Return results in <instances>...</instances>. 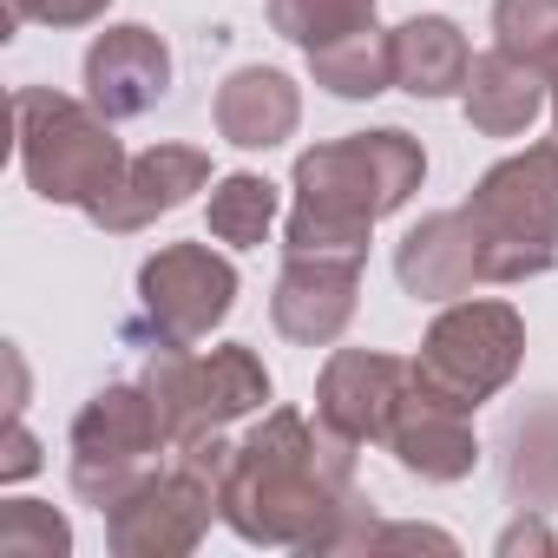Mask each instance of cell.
Returning a JSON list of instances; mask_svg holds the SVG:
<instances>
[{
	"label": "cell",
	"instance_id": "cell-25",
	"mask_svg": "<svg viewBox=\"0 0 558 558\" xmlns=\"http://www.w3.org/2000/svg\"><path fill=\"white\" fill-rule=\"evenodd\" d=\"M112 0H8L14 21H34V27H93Z\"/></svg>",
	"mask_w": 558,
	"mask_h": 558
},
{
	"label": "cell",
	"instance_id": "cell-12",
	"mask_svg": "<svg viewBox=\"0 0 558 558\" xmlns=\"http://www.w3.org/2000/svg\"><path fill=\"white\" fill-rule=\"evenodd\" d=\"M204 184H217V178H210V158L197 145H151V151L125 158V171L112 178V191L86 217L99 230H112V236H132L151 217H171L178 204H191Z\"/></svg>",
	"mask_w": 558,
	"mask_h": 558
},
{
	"label": "cell",
	"instance_id": "cell-13",
	"mask_svg": "<svg viewBox=\"0 0 558 558\" xmlns=\"http://www.w3.org/2000/svg\"><path fill=\"white\" fill-rule=\"evenodd\" d=\"M171 93V47L125 21V27H106L93 47H86V99L119 125V119H138L151 112L158 99Z\"/></svg>",
	"mask_w": 558,
	"mask_h": 558
},
{
	"label": "cell",
	"instance_id": "cell-6",
	"mask_svg": "<svg viewBox=\"0 0 558 558\" xmlns=\"http://www.w3.org/2000/svg\"><path fill=\"white\" fill-rule=\"evenodd\" d=\"M145 395L171 434V447H191L204 434H223L230 421L243 414H263L269 401V368L243 349V342H223L210 355H191L178 342H165L145 368Z\"/></svg>",
	"mask_w": 558,
	"mask_h": 558
},
{
	"label": "cell",
	"instance_id": "cell-3",
	"mask_svg": "<svg viewBox=\"0 0 558 558\" xmlns=\"http://www.w3.org/2000/svg\"><path fill=\"white\" fill-rule=\"evenodd\" d=\"M236 447L223 434H204L171 453V466L145 473L125 499L106 506V545L119 558H184L223 519V480H230Z\"/></svg>",
	"mask_w": 558,
	"mask_h": 558
},
{
	"label": "cell",
	"instance_id": "cell-26",
	"mask_svg": "<svg viewBox=\"0 0 558 558\" xmlns=\"http://www.w3.org/2000/svg\"><path fill=\"white\" fill-rule=\"evenodd\" d=\"M414 545H427V551H453V538L434 532V525H375V532H368V551H414Z\"/></svg>",
	"mask_w": 558,
	"mask_h": 558
},
{
	"label": "cell",
	"instance_id": "cell-23",
	"mask_svg": "<svg viewBox=\"0 0 558 558\" xmlns=\"http://www.w3.org/2000/svg\"><path fill=\"white\" fill-rule=\"evenodd\" d=\"M493 47L545 66V53L558 47V0H493Z\"/></svg>",
	"mask_w": 558,
	"mask_h": 558
},
{
	"label": "cell",
	"instance_id": "cell-28",
	"mask_svg": "<svg viewBox=\"0 0 558 558\" xmlns=\"http://www.w3.org/2000/svg\"><path fill=\"white\" fill-rule=\"evenodd\" d=\"M499 551H506V558H512V551H551V532H545L538 519H519V525L499 538Z\"/></svg>",
	"mask_w": 558,
	"mask_h": 558
},
{
	"label": "cell",
	"instance_id": "cell-14",
	"mask_svg": "<svg viewBox=\"0 0 558 558\" xmlns=\"http://www.w3.org/2000/svg\"><path fill=\"white\" fill-rule=\"evenodd\" d=\"M388 453L414 473V480H434V486H453L473 473L480 460V440H473V414L440 401L434 388L408 381L395 421H388Z\"/></svg>",
	"mask_w": 558,
	"mask_h": 558
},
{
	"label": "cell",
	"instance_id": "cell-2",
	"mask_svg": "<svg viewBox=\"0 0 558 558\" xmlns=\"http://www.w3.org/2000/svg\"><path fill=\"white\" fill-rule=\"evenodd\" d=\"M427 178L421 138L381 125L296 158V210H290V256H368V230L395 217Z\"/></svg>",
	"mask_w": 558,
	"mask_h": 558
},
{
	"label": "cell",
	"instance_id": "cell-21",
	"mask_svg": "<svg viewBox=\"0 0 558 558\" xmlns=\"http://www.w3.org/2000/svg\"><path fill=\"white\" fill-rule=\"evenodd\" d=\"M276 223V184L256 171H230L210 184V236L230 250H256Z\"/></svg>",
	"mask_w": 558,
	"mask_h": 558
},
{
	"label": "cell",
	"instance_id": "cell-27",
	"mask_svg": "<svg viewBox=\"0 0 558 558\" xmlns=\"http://www.w3.org/2000/svg\"><path fill=\"white\" fill-rule=\"evenodd\" d=\"M40 466V447H34V434L21 427V414L8 421V440H0V480H27Z\"/></svg>",
	"mask_w": 558,
	"mask_h": 558
},
{
	"label": "cell",
	"instance_id": "cell-10",
	"mask_svg": "<svg viewBox=\"0 0 558 558\" xmlns=\"http://www.w3.org/2000/svg\"><path fill=\"white\" fill-rule=\"evenodd\" d=\"M408 381H414V362H395L381 349H336L316 381V421L329 434H342L349 447L388 440V421H395Z\"/></svg>",
	"mask_w": 558,
	"mask_h": 558
},
{
	"label": "cell",
	"instance_id": "cell-19",
	"mask_svg": "<svg viewBox=\"0 0 558 558\" xmlns=\"http://www.w3.org/2000/svg\"><path fill=\"white\" fill-rule=\"evenodd\" d=\"M310 73L336 99H375V93L395 86V34H381V27L342 34V40H329V47L310 53Z\"/></svg>",
	"mask_w": 558,
	"mask_h": 558
},
{
	"label": "cell",
	"instance_id": "cell-24",
	"mask_svg": "<svg viewBox=\"0 0 558 558\" xmlns=\"http://www.w3.org/2000/svg\"><path fill=\"white\" fill-rule=\"evenodd\" d=\"M0 551L8 558H66L73 551V525L40 506V499H8L0 506Z\"/></svg>",
	"mask_w": 558,
	"mask_h": 558
},
{
	"label": "cell",
	"instance_id": "cell-4",
	"mask_svg": "<svg viewBox=\"0 0 558 558\" xmlns=\"http://www.w3.org/2000/svg\"><path fill=\"white\" fill-rule=\"evenodd\" d=\"M466 217L480 230L486 283H525V276H545L558 263V138L499 158L473 184Z\"/></svg>",
	"mask_w": 558,
	"mask_h": 558
},
{
	"label": "cell",
	"instance_id": "cell-20",
	"mask_svg": "<svg viewBox=\"0 0 558 558\" xmlns=\"http://www.w3.org/2000/svg\"><path fill=\"white\" fill-rule=\"evenodd\" d=\"M506 486L519 499V512H545L558 499V401H538L532 414L512 421V460H506Z\"/></svg>",
	"mask_w": 558,
	"mask_h": 558
},
{
	"label": "cell",
	"instance_id": "cell-8",
	"mask_svg": "<svg viewBox=\"0 0 558 558\" xmlns=\"http://www.w3.org/2000/svg\"><path fill=\"white\" fill-rule=\"evenodd\" d=\"M66 447H73V493L106 512L145 473H158V453L171 447V434H165L145 381H112L80 408Z\"/></svg>",
	"mask_w": 558,
	"mask_h": 558
},
{
	"label": "cell",
	"instance_id": "cell-17",
	"mask_svg": "<svg viewBox=\"0 0 558 558\" xmlns=\"http://www.w3.org/2000/svg\"><path fill=\"white\" fill-rule=\"evenodd\" d=\"M466 125L480 138H519L538 112H545V73L532 60H512V53H480L473 73H466Z\"/></svg>",
	"mask_w": 558,
	"mask_h": 558
},
{
	"label": "cell",
	"instance_id": "cell-5",
	"mask_svg": "<svg viewBox=\"0 0 558 558\" xmlns=\"http://www.w3.org/2000/svg\"><path fill=\"white\" fill-rule=\"evenodd\" d=\"M14 138H21V171L47 204H73L93 210L112 178L125 171V145L112 138V119L86 99L47 93V86H21L14 93Z\"/></svg>",
	"mask_w": 558,
	"mask_h": 558
},
{
	"label": "cell",
	"instance_id": "cell-16",
	"mask_svg": "<svg viewBox=\"0 0 558 558\" xmlns=\"http://www.w3.org/2000/svg\"><path fill=\"white\" fill-rule=\"evenodd\" d=\"M303 125V93L276 66H236L217 86V132L236 151H269Z\"/></svg>",
	"mask_w": 558,
	"mask_h": 558
},
{
	"label": "cell",
	"instance_id": "cell-29",
	"mask_svg": "<svg viewBox=\"0 0 558 558\" xmlns=\"http://www.w3.org/2000/svg\"><path fill=\"white\" fill-rule=\"evenodd\" d=\"M538 73H545V106H551V138H558V47L545 53V66H538Z\"/></svg>",
	"mask_w": 558,
	"mask_h": 558
},
{
	"label": "cell",
	"instance_id": "cell-7",
	"mask_svg": "<svg viewBox=\"0 0 558 558\" xmlns=\"http://www.w3.org/2000/svg\"><path fill=\"white\" fill-rule=\"evenodd\" d=\"M519 362H525L519 310L480 296V303H447L434 316V329L421 336V355H414V381L473 414L519 375Z\"/></svg>",
	"mask_w": 558,
	"mask_h": 558
},
{
	"label": "cell",
	"instance_id": "cell-1",
	"mask_svg": "<svg viewBox=\"0 0 558 558\" xmlns=\"http://www.w3.org/2000/svg\"><path fill=\"white\" fill-rule=\"evenodd\" d=\"M223 525L276 551H368L375 512L355 493V447L296 408H269L230 460Z\"/></svg>",
	"mask_w": 558,
	"mask_h": 558
},
{
	"label": "cell",
	"instance_id": "cell-11",
	"mask_svg": "<svg viewBox=\"0 0 558 558\" xmlns=\"http://www.w3.org/2000/svg\"><path fill=\"white\" fill-rule=\"evenodd\" d=\"M355 296H362L355 256H290L283 276H276V296H269V323L283 342L329 349L355 323Z\"/></svg>",
	"mask_w": 558,
	"mask_h": 558
},
{
	"label": "cell",
	"instance_id": "cell-15",
	"mask_svg": "<svg viewBox=\"0 0 558 558\" xmlns=\"http://www.w3.org/2000/svg\"><path fill=\"white\" fill-rule=\"evenodd\" d=\"M395 276L414 303H460L473 283H486V263H480V230L466 210H434L421 217L401 250H395Z\"/></svg>",
	"mask_w": 558,
	"mask_h": 558
},
{
	"label": "cell",
	"instance_id": "cell-22",
	"mask_svg": "<svg viewBox=\"0 0 558 558\" xmlns=\"http://www.w3.org/2000/svg\"><path fill=\"white\" fill-rule=\"evenodd\" d=\"M269 27L290 47L316 53V47H329L342 34L375 27V0H269Z\"/></svg>",
	"mask_w": 558,
	"mask_h": 558
},
{
	"label": "cell",
	"instance_id": "cell-18",
	"mask_svg": "<svg viewBox=\"0 0 558 558\" xmlns=\"http://www.w3.org/2000/svg\"><path fill=\"white\" fill-rule=\"evenodd\" d=\"M473 73V47L447 14H414L408 27H395V86L414 99H453L466 93Z\"/></svg>",
	"mask_w": 558,
	"mask_h": 558
},
{
	"label": "cell",
	"instance_id": "cell-9",
	"mask_svg": "<svg viewBox=\"0 0 558 558\" xmlns=\"http://www.w3.org/2000/svg\"><path fill=\"white\" fill-rule=\"evenodd\" d=\"M138 303H145V323L158 329V342L191 349L210 329H223V316L236 310V269L210 243H165L138 269Z\"/></svg>",
	"mask_w": 558,
	"mask_h": 558
}]
</instances>
